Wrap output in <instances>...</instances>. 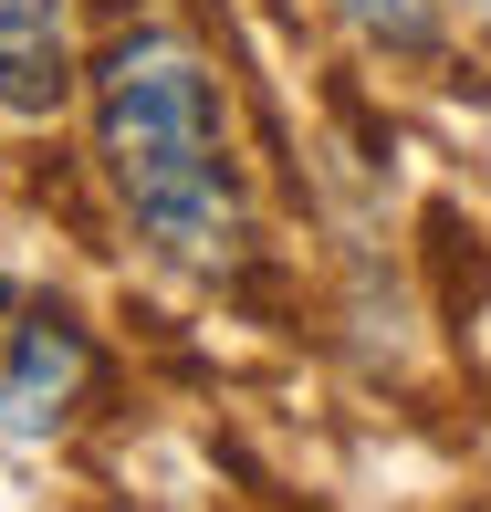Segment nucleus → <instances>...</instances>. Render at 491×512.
<instances>
[{"label": "nucleus", "instance_id": "obj_1", "mask_svg": "<svg viewBox=\"0 0 491 512\" xmlns=\"http://www.w3.org/2000/svg\"><path fill=\"white\" fill-rule=\"evenodd\" d=\"M95 168L126 230L189 272H230L251 251L241 168H230V115L209 84L199 42L168 21H136L95 63Z\"/></svg>", "mask_w": 491, "mask_h": 512}, {"label": "nucleus", "instance_id": "obj_2", "mask_svg": "<svg viewBox=\"0 0 491 512\" xmlns=\"http://www.w3.org/2000/svg\"><path fill=\"white\" fill-rule=\"evenodd\" d=\"M84 398H95V335L74 324V304L0 283V450L63 439Z\"/></svg>", "mask_w": 491, "mask_h": 512}, {"label": "nucleus", "instance_id": "obj_3", "mask_svg": "<svg viewBox=\"0 0 491 512\" xmlns=\"http://www.w3.org/2000/svg\"><path fill=\"white\" fill-rule=\"evenodd\" d=\"M74 95V32L63 0H0V115H53Z\"/></svg>", "mask_w": 491, "mask_h": 512}, {"label": "nucleus", "instance_id": "obj_4", "mask_svg": "<svg viewBox=\"0 0 491 512\" xmlns=\"http://www.w3.org/2000/svg\"><path fill=\"white\" fill-rule=\"evenodd\" d=\"M377 53H429L450 21H491V0H335Z\"/></svg>", "mask_w": 491, "mask_h": 512}]
</instances>
